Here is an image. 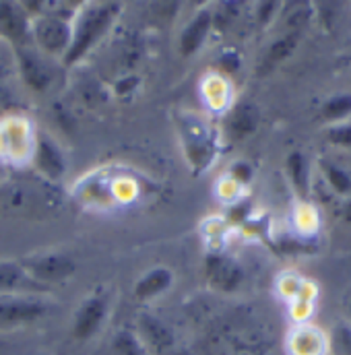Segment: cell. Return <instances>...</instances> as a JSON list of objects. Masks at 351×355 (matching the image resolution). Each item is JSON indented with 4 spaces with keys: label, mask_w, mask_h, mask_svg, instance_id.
<instances>
[{
    "label": "cell",
    "mask_w": 351,
    "mask_h": 355,
    "mask_svg": "<svg viewBox=\"0 0 351 355\" xmlns=\"http://www.w3.org/2000/svg\"><path fill=\"white\" fill-rule=\"evenodd\" d=\"M65 194L40 174H17L0 184V209L21 219H48L60 213Z\"/></svg>",
    "instance_id": "obj_1"
},
{
    "label": "cell",
    "mask_w": 351,
    "mask_h": 355,
    "mask_svg": "<svg viewBox=\"0 0 351 355\" xmlns=\"http://www.w3.org/2000/svg\"><path fill=\"white\" fill-rule=\"evenodd\" d=\"M118 12L120 4L112 2H85L77 6L71 21V46L62 58L65 67H73L87 56L97 42L112 29Z\"/></svg>",
    "instance_id": "obj_2"
},
{
    "label": "cell",
    "mask_w": 351,
    "mask_h": 355,
    "mask_svg": "<svg viewBox=\"0 0 351 355\" xmlns=\"http://www.w3.org/2000/svg\"><path fill=\"white\" fill-rule=\"evenodd\" d=\"M176 126L180 132L186 162L192 168V172L203 174L211 170L219 153V137L217 130L211 126V122L196 114L184 112L176 118Z\"/></svg>",
    "instance_id": "obj_3"
},
{
    "label": "cell",
    "mask_w": 351,
    "mask_h": 355,
    "mask_svg": "<svg viewBox=\"0 0 351 355\" xmlns=\"http://www.w3.org/2000/svg\"><path fill=\"white\" fill-rule=\"evenodd\" d=\"M31 44L46 56L65 58L71 46V21L65 12L50 10V12H31Z\"/></svg>",
    "instance_id": "obj_4"
},
{
    "label": "cell",
    "mask_w": 351,
    "mask_h": 355,
    "mask_svg": "<svg viewBox=\"0 0 351 355\" xmlns=\"http://www.w3.org/2000/svg\"><path fill=\"white\" fill-rule=\"evenodd\" d=\"M52 310L46 293H10L0 295V333L40 322Z\"/></svg>",
    "instance_id": "obj_5"
},
{
    "label": "cell",
    "mask_w": 351,
    "mask_h": 355,
    "mask_svg": "<svg viewBox=\"0 0 351 355\" xmlns=\"http://www.w3.org/2000/svg\"><path fill=\"white\" fill-rule=\"evenodd\" d=\"M37 139L23 118H6L0 122V159L21 166L33 159Z\"/></svg>",
    "instance_id": "obj_6"
},
{
    "label": "cell",
    "mask_w": 351,
    "mask_h": 355,
    "mask_svg": "<svg viewBox=\"0 0 351 355\" xmlns=\"http://www.w3.org/2000/svg\"><path fill=\"white\" fill-rule=\"evenodd\" d=\"M21 265L35 283H40L46 289H48V285L69 281L77 270L75 261L67 254H60V252H46V254L27 257L21 261Z\"/></svg>",
    "instance_id": "obj_7"
},
{
    "label": "cell",
    "mask_w": 351,
    "mask_h": 355,
    "mask_svg": "<svg viewBox=\"0 0 351 355\" xmlns=\"http://www.w3.org/2000/svg\"><path fill=\"white\" fill-rule=\"evenodd\" d=\"M108 314H110V293L103 289L89 293L75 310L73 337L79 341H87L91 337H95L105 324Z\"/></svg>",
    "instance_id": "obj_8"
},
{
    "label": "cell",
    "mask_w": 351,
    "mask_h": 355,
    "mask_svg": "<svg viewBox=\"0 0 351 355\" xmlns=\"http://www.w3.org/2000/svg\"><path fill=\"white\" fill-rule=\"evenodd\" d=\"M205 279L211 285V289L219 293H234L240 289L244 281V270L240 263L219 250H213L205 257Z\"/></svg>",
    "instance_id": "obj_9"
},
{
    "label": "cell",
    "mask_w": 351,
    "mask_h": 355,
    "mask_svg": "<svg viewBox=\"0 0 351 355\" xmlns=\"http://www.w3.org/2000/svg\"><path fill=\"white\" fill-rule=\"evenodd\" d=\"M135 335L151 355H170L176 349V335L170 324L151 312H141L135 320Z\"/></svg>",
    "instance_id": "obj_10"
},
{
    "label": "cell",
    "mask_w": 351,
    "mask_h": 355,
    "mask_svg": "<svg viewBox=\"0 0 351 355\" xmlns=\"http://www.w3.org/2000/svg\"><path fill=\"white\" fill-rule=\"evenodd\" d=\"M31 10L21 2H0V35L15 48L31 44Z\"/></svg>",
    "instance_id": "obj_11"
},
{
    "label": "cell",
    "mask_w": 351,
    "mask_h": 355,
    "mask_svg": "<svg viewBox=\"0 0 351 355\" xmlns=\"http://www.w3.org/2000/svg\"><path fill=\"white\" fill-rule=\"evenodd\" d=\"M261 126V110L250 101L232 103L223 118V132L230 141H244Z\"/></svg>",
    "instance_id": "obj_12"
},
{
    "label": "cell",
    "mask_w": 351,
    "mask_h": 355,
    "mask_svg": "<svg viewBox=\"0 0 351 355\" xmlns=\"http://www.w3.org/2000/svg\"><path fill=\"white\" fill-rule=\"evenodd\" d=\"M213 31V6H203L198 8L192 19L186 23V27L182 29L180 33V40H178V50L184 58H190L194 56L203 46L205 42L209 40Z\"/></svg>",
    "instance_id": "obj_13"
},
{
    "label": "cell",
    "mask_w": 351,
    "mask_h": 355,
    "mask_svg": "<svg viewBox=\"0 0 351 355\" xmlns=\"http://www.w3.org/2000/svg\"><path fill=\"white\" fill-rule=\"evenodd\" d=\"M15 50H17V64H19L23 83L33 91H46L52 85V69L42 58L40 50L31 48V44L15 48Z\"/></svg>",
    "instance_id": "obj_14"
},
{
    "label": "cell",
    "mask_w": 351,
    "mask_h": 355,
    "mask_svg": "<svg viewBox=\"0 0 351 355\" xmlns=\"http://www.w3.org/2000/svg\"><path fill=\"white\" fill-rule=\"evenodd\" d=\"M287 355H329V337L310 322L293 324L285 339Z\"/></svg>",
    "instance_id": "obj_15"
},
{
    "label": "cell",
    "mask_w": 351,
    "mask_h": 355,
    "mask_svg": "<svg viewBox=\"0 0 351 355\" xmlns=\"http://www.w3.org/2000/svg\"><path fill=\"white\" fill-rule=\"evenodd\" d=\"M31 164L35 166L37 174L54 184L60 182V178L67 174V159L65 153L60 151V147L48 139V137H40L37 145H35V153Z\"/></svg>",
    "instance_id": "obj_16"
},
{
    "label": "cell",
    "mask_w": 351,
    "mask_h": 355,
    "mask_svg": "<svg viewBox=\"0 0 351 355\" xmlns=\"http://www.w3.org/2000/svg\"><path fill=\"white\" fill-rule=\"evenodd\" d=\"M174 285V272L168 266H153L147 272H143L135 287H132V295L135 300L147 304L157 300L160 295H164L166 291H170Z\"/></svg>",
    "instance_id": "obj_17"
},
{
    "label": "cell",
    "mask_w": 351,
    "mask_h": 355,
    "mask_svg": "<svg viewBox=\"0 0 351 355\" xmlns=\"http://www.w3.org/2000/svg\"><path fill=\"white\" fill-rule=\"evenodd\" d=\"M10 293H46V287L27 275L21 261H0V295Z\"/></svg>",
    "instance_id": "obj_18"
},
{
    "label": "cell",
    "mask_w": 351,
    "mask_h": 355,
    "mask_svg": "<svg viewBox=\"0 0 351 355\" xmlns=\"http://www.w3.org/2000/svg\"><path fill=\"white\" fill-rule=\"evenodd\" d=\"M285 176L289 180L293 192L300 196V200L308 202L312 190V174H310V162L302 151H291L285 157Z\"/></svg>",
    "instance_id": "obj_19"
},
{
    "label": "cell",
    "mask_w": 351,
    "mask_h": 355,
    "mask_svg": "<svg viewBox=\"0 0 351 355\" xmlns=\"http://www.w3.org/2000/svg\"><path fill=\"white\" fill-rule=\"evenodd\" d=\"M200 93H203L207 107L213 114H225L232 107V97H234L232 85L221 73H213V75L205 77Z\"/></svg>",
    "instance_id": "obj_20"
},
{
    "label": "cell",
    "mask_w": 351,
    "mask_h": 355,
    "mask_svg": "<svg viewBox=\"0 0 351 355\" xmlns=\"http://www.w3.org/2000/svg\"><path fill=\"white\" fill-rule=\"evenodd\" d=\"M300 40H302V33H298V31H283V33L266 48L263 60H261L259 73H261V75L273 73L279 64H283V62L296 52Z\"/></svg>",
    "instance_id": "obj_21"
},
{
    "label": "cell",
    "mask_w": 351,
    "mask_h": 355,
    "mask_svg": "<svg viewBox=\"0 0 351 355\" xmlns=\"http://www.w3.org/2000/svg\"><path fill=\"white\" fill-rule=\"evenodd\" d=\"M320 176L327 182V186L343 198H351V174L337 162L333 159H320L318 162Z\"/></svg>",
    "instance_id": "obj_22"
},
{
    "label": "cell",
    "mask_w": 351,
    "mask_h": 355,
    "mask_svg": "<svg viewBox=\"0 0 351 355\" xmlns=\"http://www.w3.org/2000/svg\"><path fill=\"white\" fill-rule=\"evenodd\" d=\"M318 116L327 126L351 120V93H337V95H331L329 99H325Z\"/></svg>",
    "instance_id": "obj_23"
},
{
    "label": "cell",
    "mask_w": 351,
    "mask_h": 355,
    "mask_svg": "<svg viewBox=\"0 0 351 355\" xmlns=\"http://www.w3.org/2000/svg\"><path fill=\"white\" fill-rule=\"evenodd\" d=\"M316 295H318V289L312 281L306 283V287L302 289V293L289 302V314L293 318L296 324H302V322H308L310 316L314 314V308H316Z\"/></svg>",
    "instance_id": "obj_24"
},
{
    "label": "cell",
    "mask_w": 351,
    "mask_h": 355,
    "mask_svg": "<svg viewBox=\"0 0 351 355\" xmlns=\"http://www.w3.org/2000/svg\"><path fill=\"white\" fill-rule=\"evenodd\" d=\"M291 225H293V232L302 238H308V236H314L320 227V217H318V211L310 205V202H300L296 209H293V215H291Z\"/></svg>",
    "instance_id": "obj_25"
},
{
    "label": "cell",
    "mask_w": 351,
    "mask_h": 355,
    "mask_svg": "<svg viewBox=\"0 0 351 355\" xmlns=\"http://www.w3.org/2000/svg\"><path fill=\"white\" fill-rule=\"evenodd\" d=\"M112 352L114 355H151L143 347L135 331H128V329H120L112 337Z\"/></svg>",
    "instance_id": "obj_26"
},
{
    "label": "cell",
    "mask_w": 351,
    "mask_h": 355,
    "mask_svg": "<svg viewBox=\"0 0 351 355\" xmlns=\"http://www.w3.org/2000/svg\"><path fill=\"white\" fill-rule=\"evenodd\" d=\"M327 337H329V354L351 355V324L348 320L337 322Z\"/></svg>",
    "instance_id": "obj_27"
},
{
    "label": "cell",
    "mask_w": 351,
    "mask_h": 355,
    "mask_svg": "<svg viewBox=\"0 0 351 355\" xmlns=\"http://www.w3.org/2000/svg\"><path fill=\"white\" fill-rule=\"evenodd\" d=\"M306 283H308V279L300 277L293 270H287V272H283V275L277 277V293L289 304L291 300H296L302 293V289L306 287Z\"/></svg>",
    "instance_id": "obj_28"
},
{
    "label": "cell",
    "mask_w": 351,
    "mask_h": 355,
    "mask_svg": "<svg viewBox=\"0 0 351 355\" xmlns=\"http://www.w3.org/2000/svg\"><path fill=\"white\" fill-rule=\"evenodd\" d=\"M242 10V4L238 2H223L213 6V29H228L230 25L236 23L238 15Z\"/></svg>",
    "instance_id": "obj_29"
},
{
    "label": "cell",
    "mask_w": 351,
    "mask_h": 355,
    "mask_svg": "<svg viewBox=\"0 0 351 355\" xmlns=\"http://www.w3.org/2000/svg\"><path fill=\"white\" fill-rule=\"evenodd\" d=\"M325 139L329 145L339 147V149H351V120L333 124L325 128Z\"/></svg>",
    "instance_id": "obj_30"
},
{
    "label": "cell",
    "mask_w": 351,
    "mask_h": 355,
    "mask_svg": "<svg viewBox=\"0 0 351 355\" xmlns=\"http://www.w3.org/2000/svg\"><path fill=\"white\" fill-rule=\"evenodd\" d=\"M252 176H255V170H252V166L250 164H246V162H236L234 166H232V170H230V174L228 178H232L238 186H248L250 182H252Z\"/></svg>",
    "instance_id": "obj_31"
},
{
    "label": "cell",
    "mask_w": 351,
    "mask_h": 355,
    "mask_svg": "<svg viewBox=\"0 0 351 355\" xmlns=\"http://www.w3.org/2000/svg\"><path fill=\"white\" fill-rule=\"evenodd\" d=\"M281 8L283 6L279 2H261V4H257V21H259V25L268 27L275 21V17L279 15Z\"/></svg>",
    "instance_id": "obj_32"
},
{
    "label": "cell",
    "mask_w": 351,
    "mask_h": 355,
    "mask_svg": "<svg viewBox=\"0 0 351 355\" xmlns=\"http://www.w3.org/2000/svg\"><path fill=\"white\" fill-rule=\"evenodd\" d=\"M217 64H219L221 75H223V73H225V75H230V73H236V71L240 69L242 60H240V56H238L234 50H225V52H221V54H219Z\"/></svg>",
    "instance_id": "obj_33"
},
{
    "label": "cell",
    "mask_w": 351,
    "mask_h": 355,
    "mask_svg": "<svg viewBox=\"0 0 351 355\" xmlns=\"http://www.w3.org/2000/svg\"><path fill=\"white\" fill-rule=\"evenodd\" d=\"M250 215H252V207H250L248 200H244V196H242L238 202H234V205L230 207V219L236 221V223H238V221H240V223L248 221Z\"/></svg>",
    "instance_id": "obj_34"
},
{
    "label": "cell",
    "mask_w": 351,
    "mask_h": 355,
    "mask_svg": "<svg viewBox=\"0 0 351 355\" xmlns=\"http://www.w3.org/2000/svg\"><path fill=\"white\" fill-rule=\"evenodd\" d=\"M345 320L351 324V291L348 293V297H345Z\"/></svg>",
    "instance_id": "obj_35"
},
{
    "label": "cell",
    "mask_w": 351,
    "mask_h": 355,
    "mask_svg": "<svg viewBox=\"0 0 351 355\" xmlns=\"http://www.w3.org/2000/svg\"><path fill=\"white\" fill-rule=\"evenodd\" d=\"M345 217H348V219H350V221H351V202H350V205H348V209H345Z\"/></svg>",
    "instance_id": "obj_36"
}]
</instances>
